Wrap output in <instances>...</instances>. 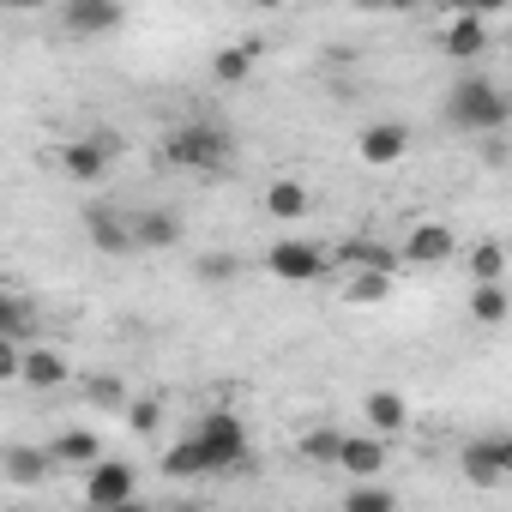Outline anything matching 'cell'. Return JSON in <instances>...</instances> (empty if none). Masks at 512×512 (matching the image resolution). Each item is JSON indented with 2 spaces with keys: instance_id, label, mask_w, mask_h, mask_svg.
Here are the masks:
<instances>
[{
  "instance_id": "obj_5",
  "label": "cell",
  "mask_w": 512,
  "mask_h": 512,
  "mask_svg": "<svg viewBox=\"0 0 512 512\" xmlns=\"http://www.w3.org/2000/svg\"><path fill=\"white\" fill-rule=\"evenodd\" d=\"M85 241H91L97 253H139L133 211H121V205H109V199L85 205Z\"/></svg>"
},
{
  "instance_id": "obj_1",
  "label": "cell",
  "mask_w": 512,
  "mask_h": 512,
  "mask_svg": "<svg viewBox=\"0 0 512 512\" xmlns=\"http://www.w3.org/2000/svg\"><path fill=\"white\" fill-rule=\"evenodd\" d=\"M163 157L181 163V169H193V175H205V181H217L235 163V139L223 127H211V121H187V127H169Z\"/></svg>"
},
{
  "instance_id": "obj_16",
  "label": "cell",
  "mask_w": 512,
  "mask_h": 512,
  "mask_svg": "<svg viewBox=\"0 0 512 512\" xmlns=\"http://www.w3.org/2000/svg\"><path fill=\"white\" fill-rule=\"evenodd\" d=\"M362 416H368V428L386 434V440H398V434L410 428V404H404V392H368V398H362Z\"/></svg>"
},
{
  "instance_id": "obj_32",
  "label": "cell",
  "mask_w": 512,
  "mask_h": 512,
  "mask_svg": "<svg viewBox=\"0 0 512 512\" xmlns=\"http://www.w3.org/2000/svg\"><path fill=\"white\" fill-rule=\"evenodd\" d=\"M0 380H25V338L0 332Z\"/></svg>"
},
{
  "instance_id": "obj_24",
  "label": "cell",
  "mask_w": 512,
  "mask_h": 512,
  "mask_svg": "<svg viewBox=\"0 0 512 512\" xmlns=\"http://www.w3.org/2000/svg\"><path fill=\"white\" fill-rule=\"evenodd\" d=\"M163 476H217V470H211V452L199 446V434H187L181 446L163 452Z\"/></svg>"
},
{
  "instance_id": "obj_18",
  "label": "cell",
  "mask_w": 512,
  "mask_h": 512,
  "mask_svg": "<svg viewBox=\"0 0 512 512\" xmlns=\"http://www.w3.org/2000/svg\"><path fill=\"white\" fill-rule=\"evenodd\" d=\"M247 266H241V253H229V247H205V253H193V278L205 284V290H223V284H235Z\"/></svg>"
},
{
  "instance_id": "obj_19",
  "label": "cell",
  "mask_w": 512,
  "mask_h": 512,
  "mask_svg": "<svg viewBox=\"0 0 512 512\" xmlns=\"http://www.w3.org/2000/svg\"><path fill=\"white\" fill-rule=\"evenodd\" d=\"M253 67H260V49H253V43H229V49L211 55V79L217 85H247Z\"/></svg>"
},
{
  "instance_id": "obj_7",
  "label": "cell",
  "mask_w": 512,
  "mask_h": 512,
  "mask_svg": "<svg viewBox=\"0 0 512 512\" xmlns=\"http://www.w3.org/2000/svg\"><path fill=\"white\" fill-rule=\"evenodd\" d=\"M458 476L470 488H500L512 476V458H506V434H488V440H464L458 452Z\"/></svg>"
},
{
  "instance_id": "obj_13",
  "label": "cell",
  "mask_w": 512,
  "mask_h": 512,
  "mask_svg": "<svg viewBox=\"0 0 512 512\" xmlns=\"http://www.w3.org/2000/svg\"><path fill=\"white\" fill-rule=\"evenodd\" d=\"M133 229H139V253H163L181 241V211L175 205H145L133 211Z\"/></svg>"
},
{
  "instance_id": "obj_17",
  "label": "cell",
  "mask_w": 512,
  "mask_h": 512,
  "mask_svg": "<svg viewBox=\"0 0 512 512\" xmlns=\"http://www.w3.org/2000/svg\"><path fill=\"white\" fill-rule=\"evenodd\" d=\"M338 470H350V476H380V470H386V434H344Z\"/></svg>"
},
{
  "instance_id": "obj_10",
  "label": "cell",
  "mask_w": 512,
  "mask_h": 512,
  "mask_svg": "<svg viewBox=\"0 0 512 512\" xmlns=\"http://www.w3.org/2000/svg\"><path fill=\"white\" fill-rule=\"evenodd\" d=\"M398 266H404V247H386L374 235H350L338 247V272H392L398 278Z\"/></svg>"
},
{
  "instance_id": "obj_34",
  "label": "cell",
  "mask_w": 512,
  "mask_h": 512,
  "mask_svg": "<svg viewBox=\"0 0 512 512\" xmlns=\"http://www.w3.org/2000/svg\"><path fill=\"white\" fill-rule=\"evenodd\" d=\"M362 7H422V0H362Z\"/></svg>"
},
{
  "instance_id": "obj_31",
  "label": "cell",
  "mask_w": 512,
  "mask_h": 512,
  "mask_svg": "<svg viewBox=\"0 0 512 512\" xmlns=\"http://www.w3.org/2000/svg\"><path fill=\"white\" fill-rule=\"evenodd\" d=\"M157 422H163V404L157 398H133L127 404V428L133 434H157Z\"/></svg>"
},
{
  "instance_id": "obj_3",
  "label": "cell",
  "mask_w": 512,
  "mask_h": 512,
  "mask_svg": "<svg viewBox=\"0 0 512 512\" xmlns=\"http://www.w3.org/2000/svg\"><path fill=\"white\" fill-rule=\"evenodd\" d=\"M266 272L284 278V284H320L326 272H338V260H332L320 241H296V235H284V241H272V253H266Z\"/></svg>"
},
{
  "instance_id": "obj_4",
  "label": "cell",
  "mask_w": 512,
  "mask_h": 512,
  "mask_svg": "<svg viewBox=\"0 0 512 512\" xmlns=\"http://www.w3.org/2000/svg\"><path fill=\"white\" fill-rule=\"evenodd\" d=\"M115 151H121V139H115V133L67 139V145H61V175H67V181H79V187H91V181H103V175H109Z\"/></svg>"
},
{
  "instance_id": "obj_29",
  "label": "cell",
  "mask_w": 512,
  "mask_h": 512,
  "mask_svg": "<svg viewBox=\"0 0 512 512\" xmlns=\"http://www.w3.org/2000/svg\"><path fill=\"white\" fill-rule=\"evenodd\" d=\"M31 326H37V308L19 290H7V296H0V332H7V338H31Z\"/></svg>"
},
{
  "instance_id": "obj_30",
  "label": "cell",
  "mask_w": 512,
  "mask_h": 512,
  "mask_svg": "<svg viewBox=\"0 0 512 512\" xmlns=\"http://www.w3.org/2000/svg\"><path fill=\"white\" fill-rule=\"evenodd\" d=\"M392 506H398V494L386 482H368V476L344 494V512H392Z\"/></svg>"
},
{
  "instance_id": "obj_14",
  "label": "cell",
  "mask_w": 512,
  "mask_h": 512,
  "mask_svg": "<svg viewBox=\"0 0 512 512\" xmlns=\"http://www.w3.org/2000/svg\"><path fill=\"white\" fill-rule=\"evenodd\" d=\"M49 470H55L49 446H7V452H0V476H7L13 488H37Z\"/></svg>"
},
{
  "instance_id": "obj_15",
  "label": "cell",
  "mask_w": 512,
  "mask_h": 512,
  "mask_svg": "<svg viewBox=\"0 0 512 512\" xmlns=\"http://www.w3.org/2000/svg\"><path fill=\"white\" fill-rule=\"evenodd\" d=\"M440 49H446L452 61H482V55H488V19H482V13H458Z\"/></svg>"
},
{
  "instance_id": "obj_21",
  "label": "cell",
  "mask_w": 512,
  "mask_h": 512,
  "mask_svg": "<svg viewBox=\"0 0 512 512\" xmlns=\"http://www.w3.org/2000/svg\"><path fill=\"white\" fill-rule=\"evenodd\" d=\"M49 452H55V464H85V470H91V464L103 458V440H97L91 428H61V434L49 440Z\"/></svg>"
},
{
  "instance_id": "obj_23",
  "label": "cell",
  "mask_w": 512,
  "mask_h": 512,
  "mask_svg": "<svg viewBox=\"0 0 512 512\" xmlns=\"http://www.w3.org/2000/svg\"><path fill=\"white\" fill-rule=\"evenodd\" d=\"M266 211H272L278 223H302V217H308V187L290 181V175L272 181V187H266Z\"/></svg>"
},
{
  "instance_id": "obj_25",
  "label": "cell",
  "mask_w": 512,
  "mask_h": 512,
  "mask_svg": "<svg viewBox=\"0 0 512 512\" xmlns=\"http://www.w3.org/2000/svg\"><path fill=\"white\" fill-rule=\"evenodd\" d=\"M506 314H512V296L500 284H470V320L476 326H506Z\"/></svg>"
},
{
  "instance_id": "obj_26",
  "label": "cell",
  "mask_w": 512,
  "mask_h": 512,
  "mask_svg": "<svg viewBox=\"0 0 512 512\" xmlns=\"http://www.w3.org/2000/svg\"><path fill=\"white\" fill-rule=\"evenodd\" d=\"M338 278H344V302H356V308L392 296V272H338Z\"/></svg>"
},
{
  "instance_id": "obj_28",
  "label": "cell",
  "mask_w": 512,
  "mask_h": 512,
  "mask_svg": "<svg viewBox=\"0 0 512 512\" xmlns=\"http://www.w3.org/2000/svg\"><path fill=\"white\" fill-rule=\"evenodd\" d=\"M506 278V247L500 241H476L470 247V284H500Z\"/></svg>"
},
{
  "instance_id": "obj_6",
  "label": "cell",
  "mask_w": 512,
  "mask_h": 512,
  "mask_svg": "<svg viewBox=\"0 0 512 512\" xmlns=\"http://www.w3.org/2000/svg\"><path fill=\"white\" fill-rule=\"evenodd\" d=\"M193 434H199V446L211 452V470H235V464H247V428H241V416L211 410Z\"/></svg>"
},
{
  "instance_id": "obj_8",
  "label": "cell",
  "mask_w": 512,
  "mask_h": 512,
  "mask_svg": "<svg viewBox=\"0 0 512 512\" xmlns=\"http://www.w3.org/2000/svg\"><path fill=\"white\" fill-rule=\"evenodd\" d=\"M133 494H139V476H133L127 458H97V464L85 470V500H91L97 512H115V506H127Z\"/></svg>"
},
{
  "instance_id": "obj_2",
  "label": "cell",
  "mask_w": 512,
  "mask_h": 512,
  "mask_svg": "<svg viewBox=\"0 0 512 512\" xmlns=\"http://www.w3.org/2000/svg\"><path fill=\"white\" fill-rule=\"evenodd\" d=\"M512 121V97L494 79H458L446 91V127L458 133H500Z\"/></svg>"
},
{
  "instance_id": "obj_11",
  "label": "cell",
  "mask_w": 512,
  "mask_h": 512,
  "mask_svg": "<svg viewBox=\"0 0 512 512\" xmlns=\"http://www.w3.org/2000/svg\"><path fill=\"white\" fill-rule=\"evenodd\" d=\"M404 151H410V127H404V121H374V127H362V139H356V157L374 163V169H392Z\"/></svg>"
},
{
  "instance_id": "obj_27",
  "label": "cell",
  "mask_w": 512,
  "mask_h": 512,
  "mask_svg": "<svg viewBox=\"0 0 512 512\" xmlns=\"http://www.w3.org/2000/svg\"><path fill=\"white\" fill-rule=\"evenodd\" d=\"M338 452H344V428L338 422H314L302 434V458L308 464H338Z\"/></svg>"
},
{
  "instance_id": "obj_9",
  "label": "cell",
  "mask_w": 512,
  "mask_h": 512,
  "mask_svg": "<svg viewBox=\"0 0 512 512\" xmlns=\"http://www.w3.org/2000/svg\"><path fill=\"white\" fill-rule=\"evenodd\" d=\"M121 19H127L121 0H67L61 7V31L67 37H109V31H121Z\"/></svg>"
},
{
  "instance_id": "obj_36",
  "label": "cell",
  "mask_w": 512,
  "mask_h": 512,
  "mask_svg": "<svg viewBox=\"0 0 512 512\" xmlns=\"http://www.w3.org/2000/svg\"><path fill=\"white\" fill-rule=\"evenodd\" d=\"M506 458H512V434H506Z\"/></svg>"
},
{
  "instance_id": "obj_20",
  "label": "cell",
  "mask_w": 512,
  "mask_h": 512,
  "mask_svg": "<svg viewBox=\"0 0 512 512\" xmlns=\"http://www.w3.org/2000/svg\"><path fill=\"white\" fill-rule=\"evenodd\" d=\"M79 392H85V404H91L97 416H127V404H133L127 386H121V374H85Z\"/></svg>"
},
{
  "instance_id": "obj_33",
  "label": "cell",
  "mask_w": 512,
  "mask_h": 512,
  "mask_svg": "<svg viewBox=\"0 0 512 512\" xmlns=\"http://www.w3.org/2000/svg\"><path fill=\"white\" fill-rule=\"evenodd\" d=\"M7 7H19V13H31V7H67V0H7Z\"/></svg>"
},
{
  "instance_id": "obj_12",
  "label": "cell",
  "mask_w": 512,
  "mask_h": 512,
  "mask_svg": "<svg viewBox=\"0 0 512 512\" xmlns=\"http://www.w3.org/2000/svg\"><path fill=\"white\" fill-rule=\"evenodd\" d=\"M452 223H416L404 235V266H446L452 260Z\"/></svg>"
},
{
  "instance_id": "obj_22",
  "label": "cell",
  "mask_w": 512,
  "mask_h": 512,
  "mask_svg": "<svg viewBox=\"0 0 512 512\" xmlns=\"http://www.w3.org/2000/svg\"><path fill=\"white\" fill-rule=\"evenodd\" d=\"M67 380H73V368H67L61 350H25V386L49 392V386H67Z\"/></svg>"
},
{
  "instance_id": "obj_35",
  "label": "cell",
  "mask_w": 512,
  "mask_h": 512,
  "mask_svg": "<svg viewBox=\"0 0 512 512\" xmlns=\"http://www.w3.org/2000/svg\"><path fill=\"white\" fill-rule=\"evenodd\" d=\"M253 7H260V13H278V7H290V0H253Z\"/></svg>"
}]
</instances>
